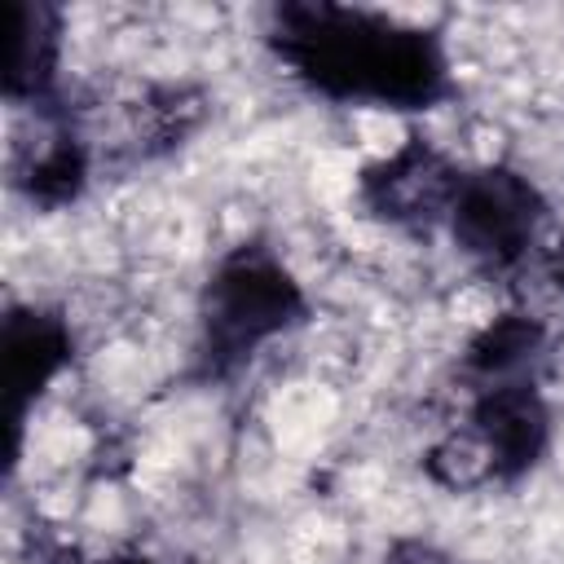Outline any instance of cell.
<instances>
[{"label": "cell", "instance_id": "obj_11", "mask_svg": "<svg viewBox=\"0 0 564 564\" xmlns=\"http://www.w3.org/2000/svg\"><path fill=\"white\" fill-rule=\"evenodd\" d=\"M546 273H551V282L564 291V242H560V247L546 256Z\"/></svg>", "mask_w": 564, "mask_h": 564}, {"label": "cell", "instance_id": "obj_1", "mask_svg": "<svg viewBox=\"0 0 564 564\" xmlns=\"http://www.w3.org/2000/svg\"><path fill=\"white\" fill-rule=\"evenodd\" d=\"M273 53L322 97L427 110L449 97V62L432 31L375 9L295 0L273 9Z\"/></svg>", "mask_w": 564, "mask_h": 564}, {"label": "cell", "instance_id": "obj_9", "mask_svg": "<svg viewBox=\"0 0 564 564\" xmlns=\"http://www.w3.org/2000/svg\"><path fill=\"white\" fill-rule=\"evenodd\" d=\"M13 181L40 207H66L79 198V189L88 181V145L79 141L70 119H62V115L53 119V132L18 159Z\"/></svg>", "mask_w": 564, "mask_h": 564}, {"label": "cell", "instance_id": "obj_7", "mask_svg": "<svg viewBox=\"0 0 564 564\" xmlns=\"http://www.w3.org/2000/svg\"><path fill=\"white\" fill-rule=\"evenodd\" d=\"M57 57H62V13L44 0H18L13 4V57L4 75V97L13 106H53L57 88Z\"/></svg>", "mask_w": 564, "mask_h": 564}, {"label": "cell", "instance_id": "obj_5", "mask_svg": "<svg viewBox=\"0 0 564 564\" xmlns=\"http://www.w3.org/2000/svg\"><path fill=\"white\" fill-rule=\"evenodd\" d=\"M485 485L516 480L546 454L551 441V410L533 383H502L480 388L471 401V419L463 432Z\"/></svg>", "mask_w": 564, "mask_h": 564}, {"label": "cell", "instance_id": "obj_3", "mask_svg": "<svg viewBox=\"0 0 564 564\" xmlns=\"http://www.w3.org/2000/svg\"><path fill=\"white\" fill-rule=\"evenodd\" d=\"M542 220H546V203L529 176L511 167H476L463 172L445 225L454 242L485 269H516L533 251Z\"/></svg>", "mask_w": 564, "mask_h": 564}, {"label": "cell", "instance_id": "obj_8", "mask_svg": "<svg viewBox=\"0 0 564 564\" xmlns=\"http://www.w3.org/2000/svg\"><path fill=\"white\" fill-rule=\"evenodd\" d=\"M551 352V335L533 313H502L494 317L463 352V370L480 388L502 383H533Z\"/></svg>", "mask_w": 564, "mask_h": 564}, {"label": "cell", "instance_id": "obj_4", "mask_svg": "<svg viewBox=\"0 0 564 564\" xmlns=\"http://www.w3.org/2000/svg\"><path fill=\"white\" fill-rule=\"evenodd\" d=\"M463 167L427 145L423 137H405L388 159L370 163L357 181V194L370 216L401 225V229H432L449 220V207L458 198Z\"/></svg>", "mask_w": 564, "mask_h": 564}, {"label": "cell", "instance_id": "obj_12", "mask_svg": "<svg viewBox=\"0 0 564 564\" xmlns=\"http://www.w3.org/2000/svg\"><path fill=\"white\" fill-rule=\"evenodd\" d=\"M97 564H154L145 555H110V560H97Z\"/></svg>", "mask_w": 564, "mask_h": 564}, {"label": "cell", "instance_id": "obj_10", "mask_svg": "<svg viewBox=\"0 0 564 564\" xmlns=\"http://www.w3.org/2000/svg\"><path fill=\"white\" fill-rule=\"evenodd\" d=\"M379 564H454L445 551H436L432 542H397Z\"/></svg>", "mask_w": 564, "mask_h": 564}, {"label": "cell", "instance_id": "obj_2", "mask_svg": "<svg viewBox=\"0 0 564 564\" xmlns=\"http://www.w3.org/2000/svg\"><path fill=\"white\" fill-rule=\"evenodd\" d=\"M308 313L300 282L286 264L260 247H234L207 278L198 300V361L203 375H234L260 344L291 330Z\"/></svg>", "mask_w": 564, "mask_h": 564}, {"label": "cell", "instance_id": "obj_6", "mask_svg": "<svg viewBox=\"0 0 564 564\" xmlns=\"http://www.w3.org/2000/svg\"><path fill=\"white\" fill-rule=\"evenodd\" d=\"M70 352H75V339L57 313L35 308V304L9 308V317H4V388H9L13 427L22 423L26 405L62 375Z\"/></svg>", "mask_w": 564, "mask_h": 564}]
</instances>
